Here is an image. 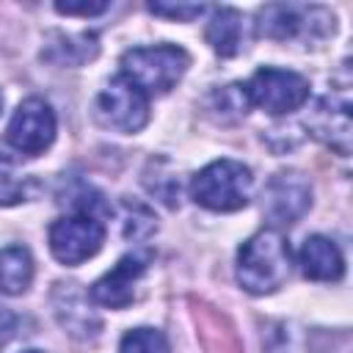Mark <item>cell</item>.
<instances>
[{
    "label": "cell",
    "mask_w": 353,
    "mask_h": 353,
    "mask_svg": "<svg viewBox=\"0 0 353 353\" xmlns=\"http://www.w3.org/2000/svg\"><path fill=\"white\" fill-rule=\"evenodd\" d=\"M301 270L306 279L314 281H339L345 273V259L339 245L323 234L306 237L301 248Z\"/></svg>",
    "instance_id": "cell-13"
},
{
    "label": "cell",
    "mask_w": 353,
    "mask_h": 353,
    "mask_svg": "<svg viewBox=\"0 0 353 353\" xmlns=\"http://www.w3.org/2000/svg\"><path fill=\"white\" fill-rule=\"evenodd\" d=\"M188 63V52L174 44L132 47L121 55V77L143 94H165L182 80Z\"/></svg>",
    "instance_id": "cell-2"
},
{
    "label": "cell",
    "mask_w": 353,
    "mask_h": 353,
    "mask_svg": "<svg viewBox=\"0 0 353 353\" xmlns=\"http://www.w3.org/2000/svg\"><path fill=\"white\" fill-rule=\"evenodd\" d=\"M33 281V256L25 245L0 248V292L22 295Z\"/></svg>",
    "instance_id": "cell-15"
},
{
    "label": "cell",
    "mask_w": 353,
    "mask_h": 353,
    "mask_svg": "<svg viewBox=\"0 0 353 353\" xmlns=\"http://www.w3.org/2000/svg\"><path fill=\"white\" fill-rule=\"evenodd\" d=\"M146 256L143 254H127L116 262L113 270H108L102 279H97L91 284V301L108 309H124L132 303L135 295V284L146 270Z\"/></svg>",
    "instance_id": "cell-10"
},
{
    "label": "cell",
    "mask_w": 353,
    "mask_h": 353,
    "mask_svg": "<svg viewBox=\"0 0 353 353\" xmlns=\"http://www.w3.org/2000/svg\"><path fill=\"white\" fill-rule=\"evenodd\" d=\"M6 138L17 152H22L28 157L41 154L55 141V113H52V108L39 97H30V99L19 102V108L14 110V116L8 121Z\"/></svg>",
    "instance_id": "cell-8"
},
{
    "label": "cell",
    "mask_w": 353,
    "mask_h": 353,
    "mask_svg": "<svg viewBox=\"0 0 353 353\" xmlns=\"http://www.w3.org/2000/svg\"><path fill=\"white\" fill-rule=\"evenodd\" d=\"M251 171L237 160H215L201 168L190 182V196L196 204L215 212H234L248 204Z\"/></svg>",
    "instance_id": "cell-3"
},
{
    "label": "cell",
    "mask_w": 353,
    "mask_h": 353,
    "mask_svg": "<svg viewBox=\"0 0 353 353\" xmlns=\"http://www.w3.org/2000/svg\"><path fill=\"white\" fill-rule=\"evenodd\" d=\"M36 179L19 174L17 163L6 154H0V207H11L19 201H28L36 190Z\"/></svg>",
    "instance_id": "cell-17"
},
{
    "label": "cell",
    "mask_w": 353,
    "mask_h": 353,
    "mask_svg": "<svg viewBox=\"0 0 353 353\" xmlns=\"http://www.w3.org/2000/svg\"><path fill=\"white\" fill-rule=\"evenodd\" d=\"M204 36L218 55L232 58L245 47V17L234 8H215Z\"/></svg>",
    "instance_id": "cell-14"
},
{
    "label": "cell",
    "mask_w": 353,
    "mask_h": 353,
    "mask_svg": "<svg viewBox=\"0 0 353 353\" xmlns=\"http://www.w3.org/2000/svg\"><path fill=\"white\" fill-rule=\"evenodd\" d=\"M119 353H168V342L157 328H132L121 336Z\"/></svg>",
    "instance_id": "cell-18"
},
{
    "label": "cell",
    "mask_w": 353,
    "mask_h": 353,
    "mask_svg": "<svg viewBox=\"0 0 353 353\" xmlns=\"http://www.w3.org/2000/svg\"><path fill=\"white\" fill-rule=\"evenodd\" d=\"M149 11L165 19H176V22H190L196 17H201L207 11V6L201 3H149Z\"/></svg>",
    "instance_id": "cell-20"
},
{
    "label": "cell",
    "mask_w": 353,
    "mask_h": 353,
    "mask_svg": "<svg viewBox=\"0 0 353 353\" xmlns=\"http://www.w3.org/2000/svg\"><path fill=\"white\" fill-rule=\"evenodd\" d=\"M0 108H3V94H0Z\"/></svg>",
    "instance_id": "cell-24"
},
{
    "label": "cell",
    "mask_w": 353,
    "mask_h": 353,
    "mask_svg": "<svg viewBox=\"0 0 353 353\" xmlns=\"http://www.w3.org/2000/svg\"><path fill=\"white\" fill-rule=\"evenodd\" d=\"M14 328H17V314L0 303V345H6L14 336Z\"/></svg>",
    "instance_id": "cell-22"
},
{
    "label": "cell",
    "mask_w": 353,
    "mask_h": 353,
    "mask_svg": "<svg viewBox=\"0 0 353 353\" xmlns=\"http://www.w3.org/2000/svg\"><path fill=\"white\" fill-rule=\"evenodd\" d=\"M105 240V226L94 215H66L50 226V251L63 265H80L91 259Z\"/></svg>",
    "instance_id": "cell-6"
},
{
    "label": "cell",
    "mask_w": 353,
    "mask_h": 353,
    "mask_svg": "<svg viewBox=\"0 0 353 353\" xmlns=\"http://www.w3.org/2000/svg\"><path fill=\"white\" fill-rule=\"evenodd\" d=\"M306 124L312 127V135H317L320 141L334 146L339 154L350 152V105H347V99H336V97L320 99Z\"/></svg>",
    "instance_id": "cell-12"
},
{
    "label": "cell",
    "mask_w": 353,
    "mask_h": 353,
    "mask_svg": "<svg viewBox=\"0 0 353 353\" xmlns=\"http://www.w3.org/2000/svg\"><path fill=\"white\" fill-rule=\"evenodd\" d=\"M52 306L58 314V323L77 339L97 336L99 331V317L88 306V295L77 284H58L52 292Z\"/></svg>",
    "instance_id": "cell-11"
},
{
    "label": "cell",
    "mask_w": 353,
    "mask_h": 353,
    "mask_svg": "<svg viewBox=\"0 0 353 353\" xmlns=\"http://www.w3.org/2000/svg\"><path fill=\"white\" fill-rule=\"evenodd\" d=\"M262 199L265 218L273 226H290L312 207V185L298 171H281L265 185Z\"/></svg>",
    "instance_id": "cell-9"
},
{
    "label": "cell",
    "mask_w": 353,
    "mask_h": 353,
    "mask_svg": "<svg viewBox=\"0 0 353 353\" xmlns=\"http://www.w3.org/2000/svg\"><path fill=\"white\" fill-rule=\"evenodd\" d=\"M97 119L116 132H138L149 121L146 94L124 77L110 80L97 97Z\"/></svg>",
    "instance_id": "cell-5"
},
{
    "label": "cell",
    "mask_w": 353,
    "mask_h": 353,
    "mask_svg": "<svg viewBox=\"0 0 353 353\" xmlns=\"http://www.w3.org/2000/svg\"><path fill=\"white\" fill-rule=\"evenodd\" d=\"M243 94L248 105H256L273 116H281V113L298 110L309 99V80L292 69L262 66L243 85Z\"/></svg>",
    "instance_id": "cell-4"
},
{
    "label": "cell",
    "mask_w": 353,
    "mask_h": 353,
    "mask_svg": "<svg viewBox=\"0 0 353 353\" xmlns=\"http://www.w3.org/2000/svg\"><path fill=\"white\" fill-rule=\"evenodd\" d=\"M58 44H50L47 58L55 63H66V66H80L85 61H91L99 50L97 36L94 33H80V36H55Z\"/></svg>",
    "instance_id": "cell-16"
},
{
    "label": "cell",
    "mask_w": 353,
    "mask_h": 353,
    "mask_svg": "<svg viewBox=\"0 0 353 353\" xmlns=\"http://www.w3.org/2000/svg\"><path fill=\"white\" fill-rule=\"evenodd\" d=\"M259 33L276 41H287L295 36H306V33H328L334 30V14H328L320 6H284V3H273L265 6L259 11V22H256Z\"/></svg>",
    "instance_id": "cell-7"
},
{
    "label": "cell",
    "mask_w": 353,
    "mask_h": 353,
    "mask_svg": "<svg viewBox=\"0 0 353 353\" xmlns=\"http://www.w3.org/2000/svg\"><path fill=\"white\" fill-rule=\"evenodd\" d=\"M290 265H292V254L287 237L279 229H262L240 245L237 281L251 295H265L287 281Z\"/></svg>",
    "instance_id": "cell-1"
},
{
    "label": "cell",
    "mask_w": 353,
    "mask_h": 353,
    "mask_svg": "<svg viewBox=\"0 0 353 353\" xmlns=\"http://www.w3.org/2000/svg\"><path fill=\"white\" fill-rule=\"evenodd\" d=\"M124 237L127 240H141L154 232V215L135 201H124Z\"/></svg>",
    "instance_id": "cell-19"
},
{
    "label": "cell",
    "mask_w": 353,
    "mask_h": 353,
    "mask_svg": "<svg viewBox=\"0 0 353 353\" xmlns=\"http://www.w3.org/2000/svg\"><path fill=\"white\" fill-rule=\"evenodd\" d=\"M110 8V3L108 0H97V3H91V0H77V3H72V0H66V3H55V11L58 14H66V17H97V14H102V11H108Z\"/></svg>",
    "instance_id": "cell-21"
},
{
    "label": "cell",
    "mask_w": 353,
    "mask_h": 353,
    "mask_svg": "<svg viewBox=\"0 0 353 353\" xmlns=\"http://www.w3.org/2000/svg\"><path fill=\"white\" fill-rule=\"evenodd\" d=\"M25 353H41V350H25Z\"/></svg>",
    "instance_id": "cell-23"
}]
</instances>
